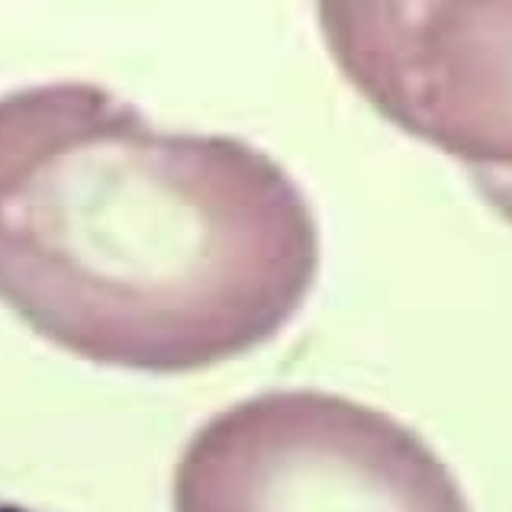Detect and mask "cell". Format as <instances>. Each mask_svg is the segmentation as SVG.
Returning a JSON list of instances; mask_svg holds the SVG:
<instances>
[{"instance_id":"277c9868","label":"cell","mask_w":512,"mask_h":512,"mask_svg":"<svg viewBox=\"0 0 512 512\" xmlns=\"http://www.w3.org/2000/svg\"><path fill=\"white\" fill-rule=\"evenodd\" d=\"M474 187L490 207L512 223V171H471Z\"/></svg>"},{"instance_id":"5b68a950","label":"cell","mask_w":512,"mask_h":512,"mask_svg":"<svg viewBox=\"0 0 512 512\" xmlns=\"http://www.w3.org/2000/svg\"><path fill=\"white\" fill-rule=\"evenodd\" d=\"M0 512H52V509H36V506H26V503L0 500Z\"/></svg>"},{"instance_id":"3957f363","label":"cell","mask_w":512,"mask_h":512,"mask_svg":"<svg viewBox=\"0 0 512 512\" xmlns=\"http://www.w3.org/2000/svg\"><path fill=\"white\" fill-rule=\"evenodd\" d=\"M342 75L403 133L512 171V4H323Z\"/></svg>"},{"instance_id":"6da1fadb","label":"cell","mask_w":512,"mask_h":512,"mask_svg":"<svg viewBox=\"0 0 512 512\" xmlns=\"http://www.w3.org/2000/svg\"><path fill=\"white\" fill-rule=\"evenodd\" d=\"M316 274L310 200L255 145L162 129L87 81L0 94V303L46 342L203 371L271 342Z\"/></svg>"},{"instance_id":"7a4b0ae2","label":"cell","mask_w":512,"mask_h":512,"mask_svg":"<svg viewBox=\"0 0 512 512\" xmlns=\"http://www.w3.org/2000/svg\"><path fill=\"white\" fill-rule=\"evenodd\" d=\"M174 512H471L451 467L393 416L326 390H271L184 445Z\"/></svg>"}]
</instances>
